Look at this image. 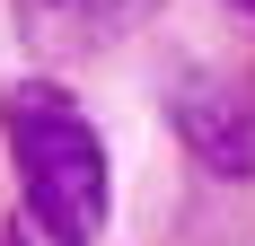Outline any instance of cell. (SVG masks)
Returning a JSON list of instances; mask_svg holds the SVG:
<instances>
[{"mask_svg": "<svg viewBox=\"0 0 255 246\" xmlns=\"http://www.w3.org/2000/svg\"><path fill=\"white\" fill-rule=\"evenodd\" d=\"M0 246H71V238H62V229H44V220L18 202V211H9V229H0Z\"/></svg>", "mask_w": 255, "mask_h": 246, "instance_id": "4", "label": "cell"}, {"mask_svg": "<svg viewBox=\"0 0 255 246\" xmlns=\"http://www.w3.org/2000/svg\"><path fill=\"white\" fill-rule=\"evenodd\" d=\"M229 9H238V18H255V0H229Z\"/></svg>", "mask_w": 255, "mask_h": 246, "instance_id": "5", "label": "cell"}, {"mask_svg": "<svg viewBox=\"0 0 255 246\" xmlns=\"http://www.w3.org/2000/svg\"><path fill=\"white\" fill-rule=\"evenodd\" d=\"M0 141H9V167H18V202L44 229H62L71 246L106 238L115 176H106V141H97V123L79 115L71 88H53V79L0 88Z\"/></svg>", "mask_w": 255, "mask_h": 246, "instance_id": "1", "label": "cell"}, {"mask_svg": "<svg viewBox=\"0 0 255 246\" xmlns=\"http://www.w3.org/2000/svg\"><path fill=\"white\" fill-rule=\"evenodd\" d=\"M167 123H176L185 158L203 176H255V79L220 71V62H194V71L167 79Z\"/></svg>", "mask_w": 255, "mask_h": 246, "instance_id": "2", "label": "cell"}, {"mask_svg": "<svg viewBox=\"0 0 255 246\" xmlns=\"http://www.w3.org/2000/svg\"><path fill=\"white\" fill-rule=\"evenodd\" d=\"M9 18L35 62H88V53L124 44L150 18V0H9Z\"/></svg>", "mask_w": 255, "mask_h": 246, "instance_id": "3", "label": "cell"}]
</instances>
